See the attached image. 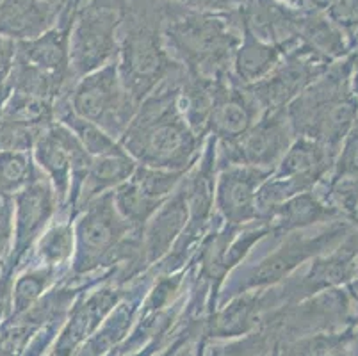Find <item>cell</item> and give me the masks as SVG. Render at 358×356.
I'll return each instance as SVG.
<instances>
[{"instance_id": "cell-1", "label": "cell", "mask_w": 358, "mask_h": 356, "mask_svg": "<svg viewBox=\"0 0 358 356\" xmlns=\"http://www.w3.org/2000/svg\"><path fill=\"white\" fill-rule=\"evenodd\" d=\"M178 93L173 86L155 91L123 132L127 153L148 168L184 171L196 153L198 136L185 122Z\"/></svg>"}, {"instance_id": "cell-2", "label": "cell", "mask_w": 358, "mask_h": 356, "mask_svg": "<svg viewBox=\"0 0 358 356\" xmlns=\"http://www.w3.org/2000/svg\"><path fill=\"white\" fill-rule=\"evenodd\" d=\"M353 66V61H344L327 70L287 106L291 129L321 143L334 157L358 118V102L350 87Z\"/></svg>"}, {"instance_id": "cell-3", "label": "cell", "mask_w": 358, "mask_h": 356, "mask_svg": "<svg viewBox=\"0 0 358 356\" xmlns=\"http://www.w3.org/2000/svg\"><path fill=\"white\" fill-rule=\"evenodd\" d=\"M162 43L180 55L191 75L214 83L221 80L241 38L227 15L189 9L166 20Z\"/></svg>"}, {"instance_id": "cell-4", "label": "cell", "mask_w": 358, "mask_h": 356, "mask_svg": "<svg viewBox=\"0 0 358 356\" xmlns=\"http://www.w3.org/2000/svg\"><path fill=\"white\" fill-rule=\"evenodd\" d=\"M71 111L115 137L123 136L138 107L123 87L118 64L109 63L80 80L73 93Z\"/></svg>"}, {"instance_id": "cell-5", "label": "cell", "mask_w": 358, "mask_h": 356, "mask_svg": "<svg viewBox=\"0 0 358 356\" xmlns=\"http://www.w3.org/2000/svg\"><path fill=\"white\" fill-rule=\"evenodd\" d=\"M118 8L86 6L75 16L70 29V71L90 75L109 64L118 55Z\"/></svg>"}, {"instance_id": "cell-6", "label": "cell", "mask_w": 358, "mask_h": 356, "mask_svg": "<svg viewBox=\"0 0 358 356\" xmlns=\"http://www.w3.org/2000/svg\"><path fill=\"white\" fill-rule=\"evenodd\" d=\"M162 36L148 24L132 25L122 43L118 73L123 87L136 104L154 90L155 84L173 70Z\"/></svg>"}, {"instance_id": "cell-7", "label": "cell", "mask_w": 358, "mask_h": 356, "mask_svg": "<svg viewBox=\"0 0 358 356\" xmlns=\"http://www.w3.org/2000/svg\"><path fill=\"white\" fill-rule=\"evenodd\" d=\"M328 61L303 43L289 52L287 61L278 64L268 77L248 86V97L259 109L268 113L285 109L301 91L307 90L328 70Z\"/></svg>"}, {"instance_id": "cell-8", "label": "cell", "mask_w": 358, "mask_h": 356, "mask_svg": "<svg viewBox=\"0 0 358 356\" xmlns=\"http://www.w3.org/2000/svg\"><path fill=\"white\" fill-rule=\"evenodd\" d=\"M130 225L115 207L113 192L102 196L86 211L77 227V259L75 271L87 273L95 269L106 257L118 248Z\"/></svg>"}, {"instance_id": "cell-9", "label": "cell", "mask_w": 358, "mask_h": 356, "mask_svg": "<svg viewBox=\"0 0 358 356\" xmlns=\"http://www.w3.org/2000/svg\"><path fill=\"white\" fill-rule=\"evenodd\" d=\"M291 146V123L285 109L268 113L257 125L243 134L236 141L227 143L229 161L252 168H268Z\"/></svg>"}, {"instance_id": "cell-10", "label": "cell", "mask_w": 358, "mask_h": 356, "mask_svg": "<svg viewBox=\"0 0 358 356\" xmlns=\"http://www.w3.org/2000/svg\"><path fill=\"white\" fill-rule=\"evenodd\" d=\"M36 159L50 173L59 198L66 196L70 175H87L91 164L87 152L75 134L61 125L41 132L36 141Z\"/></svg>"}, {"instance_id": "cell-11", "label": "cell", "mask_w": 358, "mask_h": 356, "mask_svg": "<svg viewBox=\"0 0 358 356\" xmlns=\"http://www.w3.org/2000/svg\"><path fill=\"white\" fill-rule=\"evenodd\" d=\"M268 175L252 166H236L223 171L217 184V207L230 223H246L255 218L257 187Z\"/></svg>"}, {"instance_id": "cell-12", "label": "cell", "mask_w": 358, "mask_h": 356, "mask_svg": "<svg viewBox=\"0 0 358 356\" xmlns=\"http://www.w3.org/2000/svg\"><path fill=\"white\" fill-rule=\"evenodd\" d=\"M59 22L48 0H0V36L13 41L40 38Z\"/></svg>"}, {"instance_id": "cell-13", "label": "cell", "mask_w": 358, "mask_h": 356, "mask_svg": "<svg viewBox=\"0 0 358 356\" xmlns=\"http://www.w3.org/2000/svg\"><path fill=\"white\" fill-rule=\"evenodd\" d=\"M255 116L257 106L248 93L230 90L221 80H216L207 125L217 137H221L224 143L236 141L246 130H250Z\"/></svg>"}, {"instance_id": "cell-14", "label": "cell", "mask_w": 358, "mask_h": 356, "mask_svg": "<svg viewBox=\"0 0 358 356\" xmlns=\"http://www.w3.org/2000/svg\"><path fill=\"white\" fill-rule=\"evenodd\" d=\"M54 211L50 187L45 180H34L16 196V241L13 262H18L38 237Z\"/></svg>"}, {"instance_id": "cell-15", "label": "cell", "mask_w": 358, "mask_h": 356, "mask_svg": "<svg viewBox=\"0 0 358 356\" xmlns=\"http://www.w3.org/2000/svg\"><path fill=\"white\" fill-rule=\"evenodd\" d=\"M346 230V225L338 223L328 228V230L323 232L321 235H317L315 239H301L299 243H291L287 248H284V250L278 251L276 255L269 257L268 260H264V262L257 267L255 273L250 276L248 285L246 287H255L264 285V283L276 282V280L282 278L284 274H287L292 267L298 266L299 262H303L305 259H308L312 255L319 253V251H324L327 248H330L331 244L337 243Z\"/></svg>"}, {"instance_id": "cell-16", "label": "cell", "mask_w": 358, "mask_h": 356, "mask_svg": "<svg viewBox=\"0 0 358 356\" xmlns=\"http://www.w3.org/2000/svg\"><path fill=\"white\" fill-rule=\"evenodd\" d=\"M70 29L64 25H55L40 38L31 41H16V55L31 66L66 80L70 73Z\"/></svg>"}, {"instance_id": "cell-17", "label": "cell", "mask_w": 358, "mask_h": 356, "mask_svg": "<svg viewBox=\"0 0 358 356\" xmlns=\"http://www.w3.org/2000/svg\"><path fill=\"white\" fill-rule=\"evenodd\" d=\"M282 50L269 43H264L243 25V38L234 54V68L243 83H259L268 77L280 63Z\"/></svg>"}, {"instance_id": "cell-18", "label": "cell", "mask_w": 358, "mask_h": 356, "mask_svg": "<svg viewBox=\"0 0 358 356\" xmlns=\"http://www.w3.org/2000/svg\"><path fill=\"white\" fill-rule=\"evenodd\" d=\"M187 221V204H185V189L178 192L173 200H169L159 211L155 220L150 223L146 232V260L155 262L169 250L173 239Z\"/></svg>"}, {"instance_id": "cell-19", "label": "cell", "mask_w": 358, "mask_h": 356, "mask_svg": "<svg viewBox=\"0 0 358 356\" xmlns=\"http://www.w3.org/2000/svg\"><path fill=\"white\" fill-rule=\"evenodd\" d=\"M338 211L335 207L321 204L312 194L292 196L291 200L282 205H276L268 212L269 221L275 220L278 228L291 230V228H303L319 221H328L337 218Z\"/></svg>"}, {"instance_id": "cell-20", "label": "cell", "mask_w": 358, "mask_h": 356, "mask_svg": "<svg viewBox=\"0 0 358 356\" xmlns=\"http://www.w3.org/2000/svg\"><path fill=\"white\" fill-rule=\"evenodd\" d=\"M299 38L305 47L323 55L328 61L346 54V43L343 32L338 31L327 16H321L317 11H303L299 15Z\"/></svg>"}, {"instance_id": "cell-21", "label": "cell", "mask_w": 358, "mask_h": 356, "mask_svg": "<svg viewBox=\"0 0 358 356\" xmlns=\"http://www.w3.org/2000/svg\"><path fill=\"white\" fill-rule=\"evenodd\" d=\"M134 169L136 164L129 157V153L95 157V161H91L90 169H87V180L84 184L83 198L90 200L91 196L99 194L103 189L123 184L134 173Z\"/></svg>"}, {"instance_id": "cell-22", "label": "cell", "mask_w": 358, "mask_h": 356, "mask_svg": "<svg viewBox=\"0 0 358 356\" xmlns=\"http://www.w3.org/2000/svg\"><path fill=\"white\" fill-rule=\"evenodd\" d=\"M113 198H115L116 211L130 227H139V225L145 223L150 215L162 205V201L152 200L146 194H143L141 189L132 180L120 185L116 192H113Z\"/></svg>"}, {"instance_id": "cell-23", "label": "cell", "mask_w": 358, "mask_h": 356, "mask_svg": "<svg viewBox=\"0 0 358 356\" xmlns=\"http://www.w3.org/2000/svg\"><path fill=\"white\" fill-rule=\"evenodd\" d=\"M63 122L70 127V130L75 134V137L79 139L83 148L87 152V155L109 157L125 153L115 141H113V139H110L109 134L103 132V130L100 129V127H96L95 123L86 122V120L79 118L73 111H68V113L63 114Z\"/></svg>"}, {"instance_id": "cell-24", "label": "cell", "mask_w": 358, "mask_h": 356, "mask_svg": "<svg viewBox=\"0 0 358 356\" xmlns=\"http://www.w3.org/2000/svg\"><path fill=\"white\" fill-rule=\"evenodd\" d=\"M50 102L31 97V94L18 93V91H15L9 97L8 104H6L4 111H2V120L22 123V125L29 127H38V129H41V125L50 122Z\"/></svg>"}, {"instance_id": "cell-25", "label": "cell", "mask_w": 358, "mask_h": 356, "mask_svg": "<svg viewBox=\"0 0 358 356\" xmlns=\"http://www.w3.org/2000/svg\"><path fill=\"white\" fill-rule=\"evenodd\" d=\"M36 180L34 166L25 152H0V192L24 191Z\"/></svg>"}, {"instance_id": "cell-26", "label": "cell", "mask_w": 358, "mask_h": 356, "mask_svg": "<svg viewBox=\"0 0 358 356\" xmlns=\"http://www.w3.org/2000/svg\"><path fill=\"white\" fill-rule=\"evenodd\" d=\"M182 173L184 171H168V169H155L143 166V168L134 169L130 180L134 182L141 189L143 194H146L148 198L164 201L166 196L171 192V189L180 180Z\"/></svg>"}, {"instance_id": "cell-27", "label": "cell", "mask_w": 358, "mask_h": 356, "mask_svg": "<svg viewBox=\"0 0 358 356\" xmlns=\"http://www.w3.org/2000/svg\"><path fill=\"white\" fill-rule=\"evenodd\" d=\"M40 136L41 129L38 127L0 120V152H25Z\"/></svg>"}, {"instance_id": "cell-28", "label": "cell", "mask_w": 358, "mask_h": 356, "mask_svg": "<svg viewBox=\"0 0 358 356\" xmlns=\"http://www.w3.org/2000/svg\"><path fill=\"white\" fill-rule=\"evenodd\" d=\"M71 251H73V232L68 225L52 228L41 239L40 253L50 266L66 260Z\"/></svg>"}, {"instance_id": "cell-29", "label": "cell", "mask_w": 358, "mask_h": 356, "mask_svg": "<svg viewBox=\"0 0 358 356\" xmlns=\"http://www.w3.org/2000/svg\"><path fill=\"white\" fill-rule=\"evenodd\" d=\"M50 280V269L32 271V273L22 276L15 287V312L20 313L29 308L32 301L41 294L45 285Z\"/></svg>"}, {"instance_id": "cell-30", "label": "cell", "mask_w": 358, "mask_h": 356, "mask_svg": "<svg viewBox=\"0 0 358 356\" xmlns=\"http://www.w3.org/2000/svg\"><path fill=\"white\" fill-rule=\"evenodd\" d=\"M327 18L341 32H358V0H334L327 8Z\"/></svg>"}, {"instance_id": "cell-31", "label": "cell", "mask_w": 358, "mask_h": 356, "mask_svg": "<svg viewBox=\"0 0 358 356\" xmlns=\"http://www.w3.org/2000/svg\"><path fill=\"white\" fill-rule=\"evenodd\" d=\"M331 196L343 212L350 215L351 221L358 225V180H353V176L335 178Z\"/></svg>"}, {"instance_id": "cell-32", "label": "cell", "mask_w": 358, "mask_h": 356, "mask_svg": "<svg viewBox=\"0 0 358 356\" xmlns=\"http://www.w3.org/2000/svg\"><path fill=\"white\" fill-rule=\"evenodd\" d=\"M343 176H358V125L346 137L344 148L337 161L335 178H343Z\"/></svg>"}, {"instance_id": "cell-33", "label": "cell", "mask_w": 358, "mask_h": 356, "mask_svg": "<svg viewBox=\"0 0 358 356\" xmlns=\"http://www.w3.org/2000/svg\"><path fill=\"white\" fill-rule=\"evenodd\" d=\"M185 9L203 13H236L246 0H171Z\"/></svg>"}, {"instance_id": "cell-34", "label": "cell", "mask_w": 358, "mask_h": 356, "mask_svg": "<svg viewBox=\"0 0 358 356\" xmlns=\"http://www.w3.org/2000/svg\"><path fill=\"white\" fill-rule=\"evenodd\" d=\"M13 208L9 196L0 192V259L8 255L13 235Z\"/></svg>"}, {"instance_id": "cell-35", "label": "cell", "mask_w": 358, "mask_h": 356, "mask_svg": "<svg viewBox=\"0 0 358 356\" xmlns=\"http://www.w3.org/2000/svg\"><path fill=\"white\" fill-rule=\"evenodd\" d=\"M16 59V41L6 38V36H0V100L4 98V90L6 83L9 80V75H11L13 64H15Z\"/></svg>"}, {"instance_id": "cell-36", "label": "cell", "mask_w": 358, "mask_h": 356, "mask_svg": "<svg viewBox=\"0 0 358 356\" xmlns=\"http://www.w3.org/2000/svg\"><path fill=\"white\" fill-rule=\"evenodd\" d=\"M48 2L59 13V22H57V25L71 27L77 13L86 8L90 0H48Z\"/></svg>"}, {"instance_id": "cell-37", "label": "cell", "mask_w": 358, "mask_h": 356, "mask_svg": "<svg viewBox=\"0 0 358 356\" xmlns=\"http://www.w3.org/2000/svg\"><path fill=\"white\" fill-rule=\"evenodd\" d=\"M307 2L315 9V11H321V9H327L334 0H307Z\"/></svg>"}, {"instance_id": "cell-38", "label": "cell", "mask_w": 358, "mask_h": 356, "mask_svg": "<svg viewBox=\"0 0 358 356\" xmlns=\"http://www.w3.org/2000/svg\"><path fill=\"white\" fill-rule=\"evenodd\" d=\"M350 87H351V93H353V97L357 98V102H358V66H355L353 77L350 78Z\"/></svg>"}, {"instance_id": "cell-39", "label": "cell", "mask_w": 358, "mask_h": 356, "mask_svg": "<svg viewBox=\"0 0 358 356\" xmlns=\"http://www.w3.org/2000/svg\"><path fill=\"white\" fill-rule=\"evenodd\" d=\"M4 296H6V287L0 285V312H2V308H4Z\"/></svg>"}, {"instance_id": "cell-40", "label": "cell", "mask_w": 358, "mask_h": 356, "mask_svg": "<svg viewBox=\"0 0 358 356\" xmlns=\"http://www.w3.org/2000/svg\"><path fill=\"white\" fill-rule=\"evenodd\" d=\"M280 2H291V4H294L296 0H280Z\"/></svg>"}, {"instance_id": "cell-41", "label": "cell", "mask_w": 358, "mask_h": 356, "mask_svg": "<svg viewBox=\"0 0 358 356\" xmlns=\"http://www.w3.org/2000/svg\"><path fill=\"white\" fill-rule=\"evenodd\" d=\"M353 63H355V66H358V55L353 59Z\"/></svg>"}, {"instance_id": "cell-42", "label": "cell", "mask_w": 358, "mask_h": 356, "mask_svg": "<svg viewBox=\"0 0 358 356\" xmlns=\"http://www.w3.org/2000/svg\"><path fill=\"white\" fill-rule=\"evenodd\" d=\"M102 2H106V0H102ZM107 2H109V0H107Z\"/></svg>"}]
</instances>
